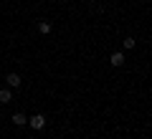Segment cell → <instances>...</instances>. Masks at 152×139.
<instances>
[{"label":"cell","mask_w":152,"mask_h":139,"mask_svg":"<svg viewBox=\"0 0 152 139\" xmlns=\"http://www.w3.org/2000/svg\"><path fill=\"white\" fill-rule=\"evenodd\" d=\"M13 122H15V127H23V124H28V116L18 111V114H13Z\"/></svg>","instance_id":"5"},{"label":"cell","mask_w":152,"mask_h":139,"mask_svg":"<svg viewBox=\"0 0 152 139\" xmlns=\"http://www.w3.org/2000/svg\"><path fill=\"white\" fill-rule=\"evenodd\" d=\"M13 101V91L10 89H0V104H10Z\"/></svg>","instance_id":"4"},{"label":"cell","mask_w":152,"mask_h":139,"mask_svg":"<svg viewBox=\"0 0 152 139\" xmlns=\"http://www.w3.org/2000/svg\"><path fill=\"white\" fill-rule=\"evenodd\" d=\"M134 43H137L134 38H124V48H134Z\"/></svg>","instance_id":"7"},{"label":"cell","mask_w":152,"mask_h":139,"mask_svg":"<svg viewBox=\"0 0 152 139\" xmlns=\"http://www.w3.org/2000/svg\"><path fill=\"white\" fill-rule=\"evenodd\" d=\"M81 3H86V0H81Z\"/></svg>","instance_id":"8"},{"label":"cell","mask_w":152,"mask_h":139,"mask_svg":"<svg viewBox=\"0 0 152 139\" xmlns=\"http://www.w3.org/2000/svg\"><path fill=\"white\" fill-rule=\"evenodd\" d=\"M51 28H53V25H51L48 20H41V23H38V31H41V33H51Z\"/></svg>","instance_id":"6"},{"label":"cell","mask_w":152,"mask_h":139,"mask_svg":"<svg viewBox=\"0 0 152 139\" xmlns=\"http://www.w3.org/2000/svg\"><path fill=\"white\" fill-rule=\"evenodd\" d=\"M109 63H112V66H122V63H124V53H119V51H114V53L109 56Z\"/></svg>","instance_id":"3"},{"label":"cell","mask_w":152,"mask_h":139,"mask_svg":"<svg viewBox=\"0 0 152 139\" xmlns=\"http://www.w3.org/2000/svg\"><path fill=\"white\" fill-rule=\"evenodd\" d=\"M28 124H31L36 132H41V129H46V116L43 114H33V116L28 119Z\"/></svg>","instance_id":"1"},{"label":"cell","mask_w":152,"mask_h":139,"mask_svg":"<svg viewBox=\"0 0 152 139\" xmlns=\"http://www.w3.org/2000/svg\"><path fill=\"white\" fill-rule=\"evenodd\" d=\"M5 84L10 86V89H18V86L23 84V79H20L18 74H8V76H5Z\"/></svg>","instance_id":"2"}]
</instances>
